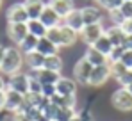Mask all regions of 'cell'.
Listing matches in <instances>:
<instances>
[{
    "label": "cell",
    "instance_id": "e575fe53",
    "mask_svg": "<svg viewBox=\"0 0 132 121\" xmlns=\"http://www.w3.org/2000/svg\"><path fill=\"white\" fill-rule=\"evenodd\" d=\"M120 11H121V14L125 16V20H127V18H132V2H123V4L120 5Z\"/></svg>",
    "mask_w": 132,
    "mask_h": 121
},
{
    "label": "cell",
    "instance_id": "7dc6e473",
    "mask_svg": "<svg viewBox=\"0 0 132 121\" xmlns=\"http://www.w3.org/2000/svg\"><path fill=\"white\" fill-rule=\"evenodd\" d=\"M71 121H84V119H82V118L79 116V112H77V116H75V118H73V119H71Z\"/></svg>",
    "mask_w": 132,
    "mask_h": 121
},
{
    "label": "cell",
    "instance_id": "cb8c5ba5",
    "mask_svg": "<svg viewBox=\"0 0 132 121\" xmlns=\"http://www.w3.org/2000/svg\"><path fill=\"white\" fill-rule=\"evenodd\" d=\"M38 38L36 36H32V34H29L25 39L18 45V48L22 50V54L25 55V54H30V52H36V48H38Z\"/></svg>",
    "mask_w": 132,
    "mask_h": 121
},
{
    "label": "cell",
    "instance_id": "7bdbcfd3",
    "mask_svg": "<svg viewBox=\"0 0 132 121\" xmlns=\"http://www.w3.org/2000/svg\"><path fill=\"white\" fill-rule=\"evenodd\" d=\"M5 105V91H0V109H4Z\"/></svg>",
    "mask_w": 132,
    "mask_h": 121
},
{
    "label": "cell",
    "instance_id": "83f0119b",
    "mask_svg": "<svg viewBox=\"0 0 132 121\" xmlns=\"http://www.w3.org/2000/svg\"><path fill=\"white\" fill-rule=\"evenodd\" d=\"M45 38L48 41H52L57 48H61V25L59 27H54V29H48Z\"/></svg>",
    "mask_w": 132,
    "mask_h": 121
},
{
    "label": "cell",
    "instance_id": "f546056e",
    "mask_svg": "<svg viewBox=\"0 0 132 121\" xmlns=\"http://www.w3.org/2000/svg\"><path fill=\"white\" fill-rule=\"evenodd\" d=\"M107 14H109V20L112 25H116V27H120L123 21H125V16L121 14V11L120 9H112V11H107Z\"/></svg>",
    "mask_w": 132,
    "mask_h": 121
},
{
    "label": "cell",
    "instance_id": "9a60e30c",
    "mask_svg": "<svg viewBox=\"0 0 132 121\" xmlns=\"http://www.w3.org/2000/svg\"><path fill=\"white\" fill-rule=\"evenodd\" d=\"M82 57L88 60L93 68H95V66H105V64H109L107 57H105L104 54H100L95 46H86V50H84V55H82Z\"/></svg>",
    "mask_w": 132,
    "mask_h": 121
},
{
    "label": "cell",
    "instance_id": "b9f144b4",
    "mask_svg": "<svg viewBox=\"0 0 132 121\" xmlns=\"http://www.w3.org/2000/svg\"><path fill=\"white\" fill-rule=\"evenodd\" d=\"M7 118H11V114L4 109H0V121H7Z\"/></svg>",
    "mask_w": 132,
    "mask_h": 121
},
{
    "label": "cell",
    "instance_id": "2e32d148",
    "mask_svg": "<svg viewBox=\"0 0 132 121\" xmlns=\"http://www.w3.org/2000/svg\"><path fill=\"white\" fill-rule=\"evenodd\" d=\"M63 25L66 27H70V29H73L75 32H79L80 34V30L84 29V20H82V13H80V9H73L68 16H66L64 20H63Z\"/></svg>",
    "mask_w": 132,
    "mask_h": 121
},
{
    "label": "cell",
    "instance_id": "ffe728a7",
    "mask_svg": "<svg viewBox=\"0 0 132 121\" xmlns=\"http://www.w3.org/2000/svg\"><path fill=\"white\" fill-rule=\"evenodd\" d=\"M105 36L109 38V41L112 43V46H121V43L125 39V32L121 30V27H116V25H111L105 29Z\"/></svg>",
    "mask_w": 132,
    "mask_h": 121
},
{
    "label": "cell",
    "instance_id": "277c9868",
    "mask_svg": "<svg viewBox=\"0 0 132 121\" xmlns=\"http://www.w3.org/2000/svg\"><path fill=\"white\" fill-rule=\"evenodd\" d=\"M91 71H93V66H91V64H89V62L84 59V57H80V59H79L77 62H75V64H73V68H71V73H73V80L77 82V84L88 85Z\"/></svg>",
    "mask_w": 132,
    "mask_h": 121
},
{
    "label": "cell",
    "instance_id": "9c48e42d",
    "mask_svg": "<svg viewBox=\"0 0 132 121\" xmlns=\"http://www.w3.org/2000/svg\"><path fill=\"white\" fill-rule=\"evenodd\" d=\"M5 34L7 38L14 43V46H18L27 36H29V29H27V23H7V29H5Z\"/></svg>",
    "mask_w": 132,
    "mask_h": 121
},
{
    "label": "cell",
    "instance_id": "d590c367",
    "mask_svg": "<svg viewBox=\"0 0 132 121\" xmlns=\"http://www.w3.org/2000/svg\"><path fill=\"white\" fill-rule=\"evenodd\" d=\"M121 62H123L125 68L132 70V50H125V52H123V55H121Z\"/></svg>",
    "mask_w": 132,
    "mask_h": 121
},
{
    "label": "cell",
    "instance_id": "4dcf8cb0",
    "mask_svg": "<svg viewBox=\"0 0 132 121\" xmlns=\"http://www.w3.org/2000/svg\"><path fill=\"white\" fill-rule=\"evenodd\" d=\"M123 46H114L112 50H111L109 57H107V60L109 62H118V60H121V55H123Z\"/></svg>",
    "mask_w": 132,
    "mask_h": 121
},
{
    "label": "cell",
    "instance_id": "52a82bcc",
    "mask_svg": "<svg viewBox=\"0 0 132 121\" xmlns=\"http://www.w3.org/2000/svg\"><path fill=\"white\" fill-rule=\"evenodd\" d=\"M109 79H111L109 64H105V66H95L93 71H91V75H89L88 85H91V87H102V85H105L109 82Z\"/></svg>",
    "mask_w": 132,
    "mask_h": 121
},
{
    "label": "cell",
    "instance_id": "3957f363",
    "mask_svg": "<svg viewBox=\"0 0 132 121\" xmlns=\"http://www.w3.org/2000/svg\"><path fill=\"white\" fill-rule=\"evenodd\" d=\"M104 34H105L104 25H102V23H93V25H84V29L80 30L79 38L84 41L86 46H93Z\"/></svg>",
    "mask_w": 132,
    "mask_h": 121
},
{
    "label": "cell",
    "instance_id": "8992f818",
    "mask_svg": "<svg viewBox=\"0 0 132 121\" xmlns=\"http://www.w3.org/2000/svg\"><path fill=\"white\" fill-rule=\"evenodd\" d=\"M7 89H13V91L25 96L29 93V75L25 71H20V73L7 77Z\"/></svg>",
    "mask_w": 132,
    "mask_h": 121
},
{
    "label": "cell",
    "instance_id": "ac0fdd59",
    "mask_svg": "<svg viewBox=\"0 0 132 121\" xmlns=\"http://www.w3.org/2000/svg\"><path fill=\"white\" fill-rule=\"evenodd\" d=\"M77 41H79V32H75L66 25H61V48H71L73 45H77Z\"/></svg>",
    "mask_w": 132,
    "mask_h": 121
},
{
    "label": "cell",
    "instance_id": "4316f807",
    "mask_svg": "<svg viewBox=\"0 0 132 121\" xmlns=\"http://www.w3.org/2000/svg\"><path fill=\"white\" fill-rule=\"evenodd\" d=\"M75 116H77L75 109H57L54 121H71Z\"/></svg>",
    "mask_w": 132,
    "mask_h": 121
},
{
    "label": "cell",
    "instance_id": "7c38bea8",
    "mask_svg": "<svg viewBox=\"0 0 132 121\" xmlns=\"http://www.w3.org/2000/svg\"><path fill=\"white\" fill-rule=\"evenodd\" d=\"M39 21L46 27V30H48V29H54V27L63 25V18H61V16H59L52 7H48V5H45L43 13H41V16H39Z\"/></svg>",
    "mask_w": 132,
    "mask_h": 121
},
{
    "label": "cell",
    "instance_id": "f1b7e54d",
    "mask_svg": "<svg viewBox=\"0 0 132 121\" xmlns=\"http://www.w3.org/2000/svg\"><path fill=\"white\" fill-rule=\"evenodd\" d=\"M41 101H43V94H36V93H27L25 94V105H29V107H38L39 109Z\"/></svg>",
    "mask_w": 132,
    "mask_h": 121
},
{
    "label": "cell",
    "instance_id": "30bf717a",
    "mask_svg": "<svg viewBox=\"0 0 132 121\" xmlns=\"http://www.w3.org/2000/svg\"><path fill=\"white\" fill-rule=\"evenodd\" d=\"M80 13H82L84 25L102 23V20H104V11L98 5H84V7H80Z\"/></svg>",
    "mask_w": 132,
    "mask_h": 121
},
{
    "label": "cell",
    "instance_id": "c3c4849f",
    "mask_svg": "<svg viewBox=\"0 0 132 121\" xmlns=\"http://www.w3.org/2000/svg\"><path fill=\"white\" fill-rule=\"evenodd\" d=\"M125 89H127V91H129V93H130V94H132V84H129V85H127Z\"/></svg>",
    "mask_w": 132,
    "mask_h": 121
},
{
    "label": "cell",
    "instance_id": "44dd1931",
    "mask_svg": "<svg viewBox=\"0 0 132 121\" xmlns=\"http://www.w3.org/2000/svg\"><path fill=\"white\" fill-rule=\"evenodd\" d=\"M59 50H61V48H57L52 41H48L46 38H39V41H38V48H36V52H39L43 57L55 55V54H59Z\"/></svg>",
    "mask_w": 132,
    "mask_h": 121
},
{
    "label": "cell",
    "instance_id": "f35d334b",
    "mask_svg": "<svg viewBox=\"0 0 132 121\" xmlns=\"http://www.w3.org/2000/svg\"><path fill=\"white\" fill-rule=\"evenodd\" d=\"M123 4V0H109V4L105 5V11H112V9H120V5Z\"/></svg>",
    "mask_w": 132,
    "mask_h": 121
},
{
    "label": "cell",
    "instance_id": "8fae6325",
    "mask_svg": "<svg viewBox=\"0 0 132 121\" xmlns=\"http://www.w3.org/2000/svg\"><path fill=\"white\" fill-rule=\"evenodd\" d=\"M55 89H57V94L61 96H77L79 84L70 77H61L55 84Z\"/></svg>",
    "mask_w": 132,
    "mask_h": 121
},
{
    "label": "cell",
    "instance_id": "603a6c76",
    "mask_svg": "<svg viewBox=\"0 0 132 121\" xmlns=\"http://www.w3.org/2000/svg\"><path fill=\"white\" fill-rule=\"evenodd\" d=\"M27 29H29V34L36 36L38 39L46 36V27H45L39 20H29L27 21Z\"/></svg>",
    "mask_w": 132,
    "mask_h": 121
},
{
    "label": "cell",
    "instance_id": "bcb514c9",
    "mask_svg": "<svg viewBox=\"0 0 132 121\" xmlns=\"http://www.w3.org/2000/svg\"><path fill=\"white\" fill-rule=\"evenodd\" d=\"M4 54H5V46L0 45V64H2V59H4Z\"/></svg>",
    "mask_w": 132,
    "mask_h": 121
},
{
    "label": "cell",
    "instance_id": "8d00e7d4",
    "mask_svg": "<svg viewBox=\"0 0 132 121\" xmlns=\"http://www.w3.org/2000/svg\"><path fill=\"white\" fill-rule=\"evenodd\" d=\"M120 27H121V30H123L127 36H132V18H127Z\"/></svg>",
    "mask_w": 132,
    "mask_h": 121
},
{
    "label": "cell",
    "instance_id": "836d02e7",
    "mask_svg": "<svg viewBox=\"0 0 132 121\" xmlns=\"http://www.w3.org/2000/svg\"><path fill=\"white\" fill-rule=\"evenodd\" d=\"M116 82L120 84V87H127L129 84H132V70H129L125 75H121V77H120Z\"/></svg>",
    "mask_w": 132,
    "mask_h": 121
},
{
    "label": "cell",
    "instance_id": "e0dca14e",
    "mask_svg": "<svg viewBox=\"0 0 132 121\" xmlns=\"http://www.w3.org/2000/svg\"><path fill=\"white\" fill-rule=\"evenodd\" d=\"M45 5L46 4L43 0H23V7H25V11L29 14V20H39Z\"/></svg>",
    "mask_w": 132,
    "mask_h": 121
},
{
    "label": "cell",
    "instance_id": "4fadbf2b",
    "mask_svg": "<svg viewBox=\"0 0 132 121\" xmlns=\"http://www.w3.org/2000/svg\"><path fill=\"white\" fill-rule=\"evenodd\" d=\"M48 7H52L63 20H64L66 16L75 9V0H48V4H46Z\"/></svg>",
    "mask_w": 132,
    "mask_h": 121
},
{
    "label": "cell",
    "instance_id": "f907efd6",
    "mask_svg": "<svg viewBox=\"0 0 132 121\" xmlns=\"http://www.w3.org/2000/svg\"><path fill=\"white\" fill-rule=\"evenodd\" d=\"M0 5H2V0H0Z\"/></svg>",
    "mask_w": 132,
    "mask_h": 121
},
{
    "label": "cell",
    "instance_id": "681fc988",
    "mask_svg": "<svg viewBox=\"0 0 132 121\" xmlns=\"http://www.w3.org/2000/svg\"><path fill=\"white\" fill-rule=\"evenodd\" d=\"M123 2H132V0H123Z\"/></svg>",
    "mask_w": 132,
    "mask_h": 121
},
{
    "label": "cell",
    "instance_id": "d6a6232c",
    "mask_svg": "<svg viewBox=\"0 0 132 121\" xmlns=\"http://www.w3.org/2000/svg\"><path fill=\"white\" fill-rule=\"evenodd\" d=\"M41 94H43L45 98H52V96H55L57 94V89H55V84H45L43 89H41Z\"/></svg>",
    "mask_w": 132,
    "mask_h": 121
},
{
    "label": "cell",
    "instance_id": "484cf974",
    "mask_svg": "<svg viewBox=\"0 0 132 121\" xmlns=\"http://www.w3.org/2000/svg\"><path fill=\"white\" fill-rule=\"evenodd\" d=\"M109 70H111V79H114V80H118L121 75H125V73L129 71V68H125L121 60H118V62H109Z\"/></svg>",
    "mask_w": 132,
    "mask_h": 121
},
{
    "label": "cell",
    "instance_id": "74e56055",
    "mask_svg": "<svg viewBox=\"0 0 132 121\" xmlns=\"http://www.w3.org/2000/svg\"><path fill=\"white\" fill-rule=\"evenodd\" d=\"M11 121H32V119H30V118H29L25 112H22V110H20V112L11 114Z\"/></svg>",
    "mask_w": 132,
    "mask_h": 121
},
{
    "label": "cell",
    "instance_id": "6da1fadb",
    "mask_svg": "<svg viewBox=\"0 0 132 121\" xmlns=\"http://www.w3.org/2000/svg\"><path fill=\"white\" fill-rule=\"evenodd\" d=\"M25 64V55L18 46H5V54L0 64V73L4 77H11L14 73H20Z\"/></svg>",
    "mask_w": 132,
    "mask_h": 121
},
{
    "label": "cell",
    "instance_id": "d6986e66",
    "mask_svg": "<svg viewBox=\"0 0 132 121\" xmlns=\"http://www.w3.org/2000/svg\"><path fill=\"white\" fill-rule=\"evenodd\" d=\"M45 64V57L39 52H30V54H25V66L29 68V71H38L41 70Z\"/></svg>",
    "mask_w": 132,
    "mask_h": 121
},
{
    "label": "cell",
    "instance_id": "5b68a950",
    "mask_svg": "<svg viewBox=\"0 0 132 121\" xmlns=\"http://www.w3.org/2000/svg\"><path fill=\"white\" fill-rule=\"evenodd\" d=\"M25 105V96L13 91V89H5V105H4V110H7L9 114H14V112H20Z\"/></svg>",
    "mask_w": 132,
    "mask_h": 121
},
{
    "label": "cell",
    "instance_id": "7a4b0ae2",
    "mask_svg": "<svg viewBox=\"0 0 132 121\" xmlns=\"http://www.w3.org/2000/svg\"><path fill=\"white\" fill-rule=\"evenodd\" d=\"M111 105L120 112H132V94L125 87H118L111 94Z\"/></svg>",
    "mask_w": 132,
    "mask_h": 121
},
{
    "label": "cell",
    "instance_id": "d4e9b609",
    "mask_svg": "<svg viewBox=\"0 0 132 121\" xmlns=\"http://www.w3.org/2000/svg\"><path fill=\"white\" fill-rule=\"evenodd\" d=\"M93 46H95V48H96V50H98V52H100V54H104V55H105V57H109L111 50H112V48H114V46H112V43H111V41H109V38H107V36H105V34H104V36H102V38H100V39L96 41V43H95V45H93Z\"/></svg>",
    "mask_w": 132,
    "mask_h": 121
},
{
    "label": "cell",
    "instance_id": "ee69618b",
    "mask_svg": "<svg viewBox=\"0 0 132 121\" xmlns=\"http://www.w3.org/2000/svg\"><path fill=\"white\" fill-rule=\"evenodd\" d=\"M96 4H98V7H102V9H105V5L109 4V0H96Z\"/></svg>",
    "mask_w": 132,
    "mask_h": 121
},
{
    "label": "cell",
    "instance_id": "7402d4cb",
    "mask_svg": "<svg viewBox=\"0 0 132 121\" xmlns=\"http://www.w3.org/2000/svg\"><path fill=\"white\" fill-rule=\"evenodd\" d=\"M45 70H50V71H55V73H61L63 68H64V59L55 54V55H50V57H45V64H43Z\"/></svg>",
    "mask_w": 132,
    "mask_h": 121
},
{
    "label": "cell",
    "instance_id": "f6af8a7d",
    "mask_svg": "<svg viewBox=\"0 0 132 121\" xmlns=\"http://www.w3.org/2000/svg\"><path fill=\"white\" fill-rule=\"evenodd\" d=\"M34 121H52V119H48V118H46L45 114H39V116H38V118H36Z\"/></svg>",
    "mask_w": 132,
    "mask_h": 121
},
{
    "label": "cell",
    "instance_id": "5bb4252c",
    "mask_svg": "<svg viewBox=\"0 0 132 121\" xmlns=\"http://www.w3.org/2000/svg\"><path fill=\"white\" fill-rule=\"evenodd\" d=\"M27 75L29 77H32V79H38V80L41 82V84H57V80L61 79V73H55V71H50V70H38V71H27Z\"/></svg>",
    "mask_w": 132,
    "mask_h": 121
},
{
    "label": "cell",
    "instance_id": "60d3db41",
    "mask_svg": "<svg viewBox=\"0 0 132 121\" xmlns=\"http://www.w3.org/2000/svg\"><path fill=\"white\" fill-rule=\"evenodd\" d=\"M7 89V80H5V77L0 73V91H5Z\"/></svg>",
    "mask_w": 132,
    "mask_h": 121
},
{
    "label": "cell",
    "instance_id": "ba28073f",
    "mask_svg": "<svg viewBox=\"0 0 132 121\" xmlns=\"http://www.w3.org/2000/svg\"><path fill=\"white\" fill-rule=\"evenodd\" d=\"M7 23H27L29 21V14L23 7V2H14L9 5L7 13H5Z\"/></svg>",
    "mask_w": 132,
    "mask_h": 121
},
{
    "label": "cell",
    "instance_id": "ab89813d",
    "mask_svg": "<svg viewBox=\"0 0 132 121\" xmlns=\"http://www.w3.org/2000/svg\"><path fill=\"white\" fill-rule=\"evenodd\" d=\"M121 46H123V50H132V36H125Z\"/></svg>",
    "mask_w": 132,
    "mask_h": 121
},
{
    "label": "cell",
    "instance_id": "1f68e13d",
    "mask_svg": "<svg viewBox=\"0 0 132 121\" xmlns=\"http://www.w3.org/2000/svg\"><path fill=\"white\" fill-rule=\"evenodd\" d=\"M41 89H43V84L38 80V79H32L29 77V93H36V94H41Z\"/></svg>",
    "mask_w": 132,
    "mask_h": 121
}]
</instances>
